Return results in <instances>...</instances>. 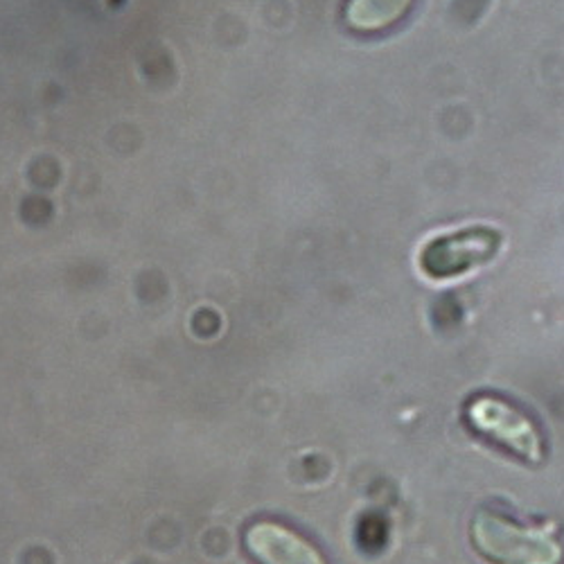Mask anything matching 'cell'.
<instances>
[{
    "label": "cell",
    "instance_id": "obj_4",
    "mask_svg": "<svg viewBox=\"0 0 564 564\" xmlns=\"http://www.w3.org/2000/svg\"><path fill=\"white\" fill-rule=\"evenodd\" d=\"M245 546L260 564H327L325 555L301 533L278 522H256L245 531Z\"/></svg>",
    "mask_w": 564,
    "mask_h": 564
},
{
    "label": "cell",
    "instance_id": "obj_5",
    "mask_svg": "<svg viewBox=\"0 0 564 564\" xmlns=\"http://www.w3.org/2000/svg\"><path fill=\"white\" fill-rule=\"evenodd\" d=\"M413 0H350L346 19L359 32H382L406 17Z\"/></svg>",
    "mask_w": 564,
    "mask_h": 564
},
{
    "label": "cell",
    "instance_id": "obj_2",
    "mask_svg": "<svg viewBox=\"0 0 564 564\" xmlns=\"http://www.w3.org/2000/svg\"><path fill=\"white\" fill-rule=\"evenodd\" d=\"M465 430L524 465L546 460L549 445L540 417L517 400L497 391H477L460 406Z\"/></svg>",
    "mask_w": 564,
    "mask_h": 564
},
{
    "label": "cell",
    "instance_id": "obj_3",
    "mask_svg": "<svg viewBox=\"0 0 564 564\" xmlns=\"http://www.w3.org/2000/svg\"><path fill=\"white\" fill-rule=\"evenodd\" d=\"M501 247V232L490 226H467L430 240L417 264L432 280H452L490 262Z\"/></svg>",
    "mask_w": 564,
    "mask_h": 564
},
{
    "label": "cell",
    "instance_id": "obj_1",
    "mask_svg": "<svg viewBox=\"0 0 564 564\" xmlns=\"http://www.w3.org/2000/svg\"><path fill=\"white\" fill-rule=\"evenodd\" d=\"M469 542L490 564H564V529L542 517H522L499 501L479 506Z\"/></svg>",
    "mask_w": 564,
    "mask_h": 564
}]
</instances>
